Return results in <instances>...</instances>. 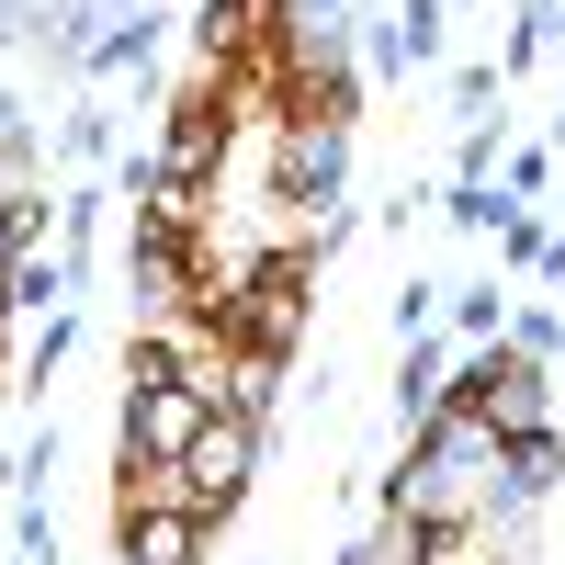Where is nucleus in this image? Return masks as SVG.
I'll list each match as a JSON object with an SVG mask.
<instances>
[{"label": "nucleus", "instance_id": "obj_6", "mask_svg": "<svg viewBox=\"0 0 565 565\" xmlns=\"http://www.w3.org/2000/svg\"><path fill=\"white\" fill-rule=\"evenodd\" d=\"M351 565H441V532H430V521H407V509L385 498V509H373V532L351 543Z\"/></svg>", "mask_w": 565, "mask_h": 565}, {"label": "nucleus", "instance_id": "obj_8", "mask_svg": "<svg viewBox=\"0 0 565 565\" xmlns=\"http://www.w3.org/2000/svg\"><path fill=\"white\" fill-rule=\"evenodd\" d=\"M452 328H463V351H476V340H509V295H498V271L452 295Z\"/></svg>", "mask_w": 565, "mask_h": 565}, {"label": "nucleus", "instance_id": "obj_3", "mask_svg": "<svg viewBox=\"0 0 565 565\" xmlns=\"http://www.w3.org/2000/svg\"><path fill=\"white\" fill-rule=\"evenodd\" d=\"M181 476H193V509H204V521H226V509L249 498V476H260V418L215 407L204 430H193V452H181Z\"/></svg>", "mask_w": 565, "mask_h": 565}, {"label": "nucleus", "instance_id": "obj_5", "mask_svg": "<svg viewBox=\"0 0 565 565\" xmlns=\"http://www.w3.org/2000/svg\"><path fill=\"white\" fill-rule=\"evenodd\" d=\"M441 23H452V0H396L385 34H373V57H385V68H430L441 57Z\"/></svg>", "mask_w": 565, "mask_h": 565}, {"label": "nucleus", "instance_id": "obj_1", "mask_svg": "<svg viewBox=\"0 0 565 565\" xmlns=\"http://www.w3.org/2000/svg\"><path fill=\"white\" fill-rule=\"evenodd\" d=\"M385 498L407 509V521H430V532H476L487 509L509 498V430H487L476 407H430L407 430Z\"/></svg>", "mask_w": 565, "mask_h": 565}, {"label": "nucleus", "instance_id": "obj_2", "mask_svg": "<svg viewBox=\"0 0 565 565\" xmlns=\"http://www.w3.org/2000/svg\"><path fill=\"white\" fill-rule=\"evenodd\" d=\"M452 407H476L487 430H509V441L554 430V385H543V362L509 351V340H476V351L452 362Z\"/></svg>", "mask_w": 565, "mask_h": 565}, {"label": "nucleus", "instance_id": "obj_9", "mask_svg": "<svg viewBox=\"0 0 565 565\" xmlns=\"http://www.w3.org/2000/svg\"><path fill=\"white\" fill-rule=\"evenodd\" d=\"M159 57V12H136V23H114V34H90V68H148Z\"/></svg>", "mask_w": 565, "mask_h": 565}, {"label": "nucleus", "instance_id": "obj_13", "mask_svg": "<svg viewBox=\"0 0 565 565\" xmlns=\"http://www.w3.org/2000/svg\"><path fill=\"white\" fill-rule=\"evenodd\" d=\"M430 317H441V282H396V340H418Z\"/></svg>", "mask_w": 565, "mask_h": 565}, {"label": "nucleus", "instance_id": "obj_4", "mask_svg": "<svg viewBox=\"0 0 565 565\" xmlns=\"http://www.w3.org/2000/svg\"><path fill=\"white\" fill-rule=\"evenodd\" d=\"M215 521L204 509H136V521H114V554L125 565H204Z\"/></svg>", "mask_w": 565, "mask_h": 565}, {"label": "nucleus", "instance_id": "obj_7", "mask_svg": "<svg viewBox=\"0 0 565 565\" xmlns=\"http://www.w3.org/2000/svg\"><path fill=\"white\" fill-rule=\"evenodd\" d=\"M554 487H565V441H554V430L509 441V498H498V509H543Z\"/></svg>", "mask_w": 565, "mask_h": 565}, {"label": "nucleus", "instance_id": "obj_11", "mask_svg": "<svg viewBox=\"0 0 565 565\" xmlns=\"http://www.w3.org/2000/svg\"><path fill=\"white\" fill-rule=\"evenodd\" d=\"M543 181H554V148H509L498 159V193L509 204H543Z\"/></svg>", "mask_w": 565, "mask_h": 565}, {"label": "nucleus", "instance_id": "obj_12", "mask_svg": "<svg viewBox=\"0 0 565 565\" xmlns=\"http://www.w3.org/2000/svg\"><path fill=\"white\" fill-rule=\"evenodd\" d=\"M509 351L554 362V351H565V317H554V306H509Z\"/></svg>", "mask_w": 565, "mask_h": 565}, {"label": "nucleus", "instance_id": "obj_10", "mask_svg": "<svg viewBox=\"0 0 565 565\" xmlns=\"http://www.w3.org/2000/svg\"><path fill=\"white\" fill-rule=\"evenodd\" d=\"M441 215L463 226V238H487V226H509V215H521V204H509L498 181H452V204H441Z\"/></svg>", "mask_w": 565, "mask_h": 565}]
</instances>
